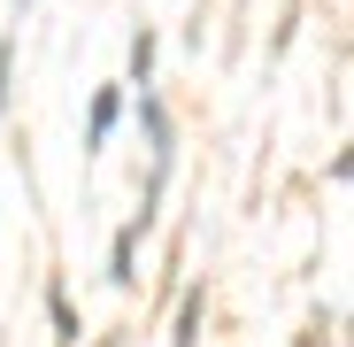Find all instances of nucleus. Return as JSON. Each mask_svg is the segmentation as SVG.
I'll return each mask as SVG.
<instances>
[{
  "instance_id": "f257e3e1",
  "label": "nucleus",
  "mask_w": 354,
  "mask_h": 347,
  "mask_svg": "<svg viewBox=\"0 0 354 347\" xmlns=\"http://www.w3.org/2000/svg\"><path fill=\"white\" fill-rule=\"evenodd\" d=\"M115 116H124V93H100V100H93V116H85V147H108Z\"/></svg>"
},
{
  "instance_id": "f03ea898",
  "label": "nucleus",
  "mask_w": 354,
  "mask_h": 347,
  "mask_svg": "<svg viewBox=\"0 0 354 347\" xmlns=\"http://www.w3.org/2000/svg\"><path fill=\"white\" fill-rule=\"evenodd\" d=\"M131 78H139V93H147V85H154V39H147V31H139V39H131Z\"/></svg>"
},
{
  "instance_id": "7ed1b4c3",
  "label": "nucleus",
  "mask_w": 354,
  "mask_h": 347,
  "mask_svg": "<svg viewBox=\"0 0 354 347\" xmlns=\"http://www.w3.org/2000/svg\"><path fill=\"white\" fill-rule=\"evenodd\" d=\"M8 54H16V46L0 39V108H8Z\"/></svg>"
},
{
  "instance_id": "20e7f679",
  "label": "nucleus",
  "mask_w": 354,
  "mask_h": 347,
  "mask_svg": "<svg viewBox=\"0 0 354 347\" xmlns=\"http://www.w3.org/2000/svg\"><path fill=\"white\" fill-rule=\"evenodd\" d=\"M16 8H31V0H16Z\"/></svg>"
}]
</instances>
